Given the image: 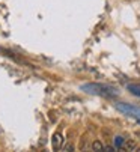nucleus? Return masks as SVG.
I'll use <instances>...</instances> for the list:
<instances>
[{
  "mask_svg": "<svg viewBox=\"0 0 140 152\" xmlns=\"http://www.w3.org/2000/svg\"><path fill=\"white\" fill-rule=\"evenodd\" d=\"M133 152H140V148H136V149H134Z\"/></svg>",
  "mask_w": 140,
  "mask_h": 152,
  "instance_id": "obj_10",
  "label": "nucleus"
},
{
  "mask_svg": "<svg viewBox=\"0 0 140 152\" xmlns=\"http://www.w3.org/2000/svg\"><path fill=\"white\" fill-rule=\"evenodd\" d=\"M51 145H53V151L59 152L63 148V136L60 133H54L51 137Z\"/></svg>",
  "mask_w": 140,
  "mask_h": 152,
  "instance_id": "obj_3",
  "label": "nucleus"
},
{
  "mask_svg": "<svg viewBox=\"0 0 140 152\" xmlns=\"http://www.w3.org/2000/svg\"><path fill=\"white\" fill-rule=\"evenodd\" d=\"M104 152H116V151H114L113 146H106V148H104Z\"/></svg>",
  "mask_w": 140,
  "mask_h": 152,
  "instance_id": "obj_9",
  "label": "nucleus"
},
{
  "mask_svg": "<svg viewBox=\"0 0 140 152\" xmlns=\"http://www.w3.org/2000/svg\"><path fill=\"white\" fill-rule=\"evenodd\" d=\"M63 152H74V146H73L71 143L65 145V148H63Z\"/></svg>",
  "mask_w": 140,
  "mask_h": 152,
  "instance_id": "obj_8",
  "label": "nucleus"
},
{
  "mask_svg": "<svg viewBox=\"0 0 140 152\" xmlns=\"http://www.w3.org/2000/svg\"><path fill=\"white\" fill-rule=\"evenodd\" d=\"M137 122H139V124H140V121H137Z\"/></svg>",
  "mask_w": 140,
  "mask_h": 152,
  "instance_id": "obj_11",
  "label": "nucleus"
},
{
  "mask_svg": "<svg viewBox=\"0 0 140 152\" xmlns=\"http://www.w3.org/2000/svg\"><path fill=\"white\" fill-rule=\"evenodd\" d=\"M128 91L134 95L140 98V84H128Z\"/></svg>",
  "mask_w": 140,
  "mask_h": 152,
  "instance_id": "obj_6",
  "label": "nucleus"
},
{
  "mask_svg": "<svg viewBox=\"0 0 140 152\" xmlns=\"http://www.w3.org/2000/svg\"><path fill=\"white\" fill-rule=\"evenodd\" d=\"M124 148H125V149H127L128 152H133V151L136 149V142H134V140H127V142H125V146H124Z\"/></svg>",
  "mask_w": 140,
  "mask_h": 152,
  "instance_id": "obj_7",
  "label": "nucleus"
},
{
  "mask_svg": "<svg viewBox=\"0 0 140 152\" xmlns=\"http://www.w3.org/2000/svg\"><path fill=\"white\" fill-rule=\"evenodd\" d=\"M83 92H87L90 95H98V96H118L119 89L111 84H103V83H90L83 84L80 88Z\"/></svg>",
  "mask_w": 140,
  "mask_h": 152,
  "instance_id": "obj_1",
  "label": "nucleus"
},
{
  "mask_svg": "<svg viewBox=\"0 0 140 152\" xmlns=\"http://www.w3.org/2000/svg\"><path fill=\"white\" fill-rule=\"evenodd\" d=\"M116 108H118L122 115L140 121V107L131 105V104H127V102H119V104H116Z\"/></svg>",
  "mask_w": 140,
  "mask_h": 152,
  "instance_id": "obj_2",
  "label": "nucleus"
},
{
  "mask_svg": "<svg viewBox=\"0 0 140 152\" xmlns=\"http://www.w3.org/2000/svg\"><path fill=\"white\" fill-rule=\"evenodd\" d=\"M125 142H127V140H125L122 136H116V137H114V148H116V149H122V148L125 146Z\"/></svg>",
  "mask_w": 140,
  "mask_h": 152,
  "instance_id": "obj_4",
  "label": "nucleus"
},
{
  "mask_svg": "<svg viewBox=\"0 0 140 152\" xmlns=\"http://www.w3.org/2000/svg\"><path fill=\"white\" fill-rule=\"evenodd\" d=\"M104 145H103V142H100V140H95L92 143V151L93 152H104Z\"/></svg>",
  "mask_w": 140,
  "mask_h": 152,
  "instance_id": "obj_5",
  "label": "nucleus"
}]
</instances>
